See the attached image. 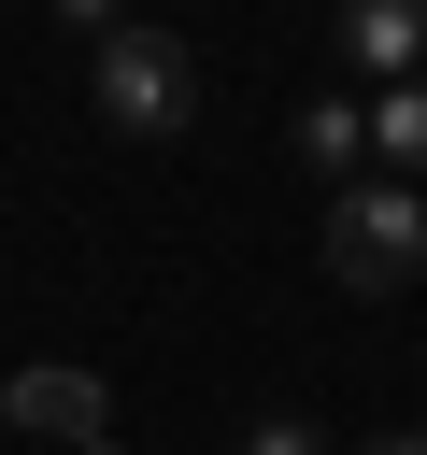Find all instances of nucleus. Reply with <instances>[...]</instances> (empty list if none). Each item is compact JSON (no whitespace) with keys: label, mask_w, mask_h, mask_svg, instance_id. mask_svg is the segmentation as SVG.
<instances>
[{"label":"nucleus","mask_w":427,"mask_h":455,"mask_svg":"<svg viewBox=\"0 0 427 455\" xmlns=\"http://www.w3.org/2000/svg\"><path fill=\"white\" fill-rule=\"evenodd\" d=\"M242 455H327V441H313L299 412H256V427H242Z\"/></svg>","instance_id":"nucleus-7"},{"label":"nucleus","mask_w":427,"mask_h":455,"mask_svg":"<svg viewBox=\"0 0 427 455\" xmlns=\"http://www.w3.org/2000/svg\"><path fill=\"white\" fill-rule=\"evenodd\" d=\"M299 156H313V185L342 199V185H356V156H370V100H313V114H299Z\"/></svg>","instance_id":"nucleus-5"},{"label":"nucleus","mask_w":427,"mask_h":455,"mask_svg":"<svg viewBox=\"0 0 427 455\" xmlns=\"http://www.w3.org/2000/svg\"><path fill=\"white\" fill-rule=\"evenodd\" d=\"M370 156H384V171H399V185H427V71H413V85H384V100H370Z\"/></svg>","instance_id":"nucleus-6"},{"label":"nucleus","mask_w":427,"mask_h":455,"mask_svg":"<svg viewBox=\"0 0 427 455\" xmlns=\"http://www.w3.org/2000/svg\"><path fill=\"white\" fill-rule=\"evenodd\" d=\"M342 57L384 71V85H413V71H427V14H413V0H356V14H342Z\"/></svg>","instance_id":"nucleus-4"},{"label":"nucleus","mask_w":427,"mask_h":455,"mask_svg":"<svg viewBox=\"0 0 427 455\" xmlns=\"http://www.w3.org/2000/svg\"><path fill=\"white\" fill-rule=\"evenodd\" d=\"M0 412H14L28 441H85V455H100V427H114V384H100V370H14V398H0Z\"/></svg>","instance_id":"nucleus-3"},{"label":"nucleus","mask_w":427,"mask_h":455,"mask_svg":"<svg viewBox=\"0 0 427 455\" xmlns=\"http://www.w3.org/2000/svg\"><path fill=\"white\" fill-rule=\"evenodd\" d=\"M370 455H427V441H370Z\"/></svg>","instance_id":"nucleus-8"},{"label":"nucleus","mask_w":427,"mask_h":455,"mask_svg":"<svg viewBox=\"0 0 427 455\" xmlns=\"http://www.w3.org/2000/svg\"><path fill=\"white\" fill-rule=\"evenodd\" d=\"M313 256H327V284H342V299H399V284L427 270V185H399V171H356V185L327 199Z\"/></svg>","instance_id":"nucleus-1"},{"label":"nucleus","mask_w":427,"mask_h":455,"mask_svg":"<svg viewBox=\"0 0 427 455\" xmlns=\"http://www.w3.org/2000/svg\"><path fill=\"white\" fill-rule=\"evenodd\" d=\"M85 71H100V114H114L128 142H171V128L199 114V43L142 28V14H114V28L85 43Z\"/></svg>","instance_id":"nucleus-2"}]
</instances>
